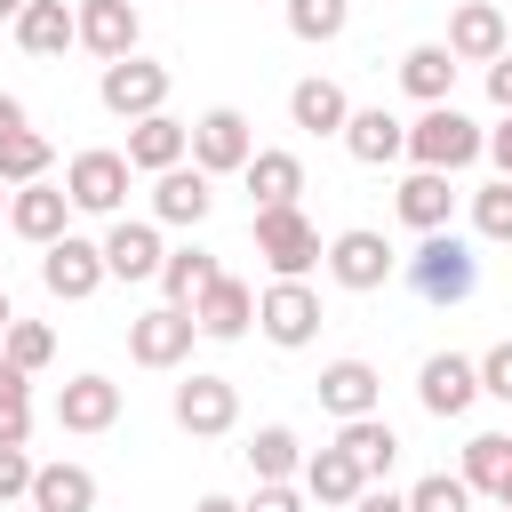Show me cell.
I'll list each match as a JSON object with an SVG mask.
<instances>
[{"label": "cell", "mask_w": 512, "mask_h": 512, "mask_svg": "<svg viewBox=\"0 0 512 512\" xmlns=\"http://www.w3.org/2000/svg\"><path fill=\"white\" fill-rule=\"evenodd\" d=\"M400 280L424 296V304H464L472 288H480V256H472V240L464 232H416V256H400Z\"/></svg>", "instance_id": "1"}, {"label": "cell", "mask_w": 512, "mask_h": 512, "mask_svg": "<svg viewBox=\"0 0 512 512\" xmlns=\"http://www.w3.org/2000/svg\"><path fill=\"white\" fill-rule=\"evenodd\" d=\"M408 160L416 168H472V160H488V128L472 120V112H456V104H424L416 120H408Z\"/></svg>", "instance_id": "2"}, {"label": "cell", "mask_w": 512, "mask_h": 512, "mask_svg": "<svg viewBox=\"0 0 512 512\" xmlns=\"http://www.w3.org/2000/svg\"><path fill=\"white\" fill-rule=\"evenodd\" d=\"M248 240H256V256L272 264V280H312V264H328V248H320V224L288 200V208H256L248 216Z\"/></svg>", "instance_id": "3"}, {"label": "cell", "mask_w": 512, "mask_h": 512, "mask_svg": "<svg viewBox=\"0 0 512 512\" xmlns=\"http://www.w3.org/2000/svg\"><path fill=\"white\" fill-rule=\"evenodd\" d=\"M128 184H136V168H128V152H104V144H88V152H72L64 160V192H72V208L80 216H128Z\"/></svg>", "instance_id": "4"}, {"label": "cell", "mask_w": 512, "mask_h": 512, "mask_svg": "<svg viewBox=\"0 0 512 512\" xmlns=\"http://www.w3.org/2000/svg\"><path fill=\"white\" fill-rule=\"evenodd\" d=\"M168 416H176V432H192V440H224V432L240 424V384L216 376V368H192V376L176 384Z\"/></svg>", "instance_id": "5"}, {"label": "cell", "mask_w": 512, "mask_h": 512, "mask_svg": "<svg viewBox=\"0 0 512 512\" xmlns=\"http://www.w3.org/2000/svg\"><path fill=\"white\" fill-rule=\"evenodd\" d=\"M392 272H400V256H392V240H384L376 224H344V232L328 240V280H336V288L376 296Z\"/></svg>", "instance_id": "6"}, {"label": "cell", "mask_w": 512, "mask_h": 512, "mask_svg": "<svg viewBox=\"0 0 512 512\" xmlns=\"http://www.w3.org/2000/svg\"><path fill=\"white\" fill-rule=\"evenodd\" d=\"M256 336L280 344V352H304V344L320 336V288H312V280H272V288L256 296Z\"/></svg>", "instance_id": "7"}, {"label": "cell", "mask_w": 512, "mask_h": 512, "mask_svg": "<svg viewBox=\"0 0 512 512\" xmlns=\"http://www.w3.org/2000/svg\"><path fill=\"white\" fill-rule=\"evenodd\" d=\"M192 344H200L192 304H152V312L128 320V360H136V368H184Z\"/></svg>", "instance_id": "8"}, {"label": "cell", "mask_w": 512, "mask_h": 512, "mask_svg": "<svg viewBox=\"0 0 512 512\" xmlns=\"http://www.w3.org/2000/svg\"><path fill=\"white\" fill-rule=\"evenodd\" d=\"M96 104H104L112 120L168 112V64H152V56H120V64H104V72H96Z\"/></svg>", "instance_id": "9"}, {"label": "cell", "mask_w": 512, "mask_h": 512, "mask_svg": "<svg viewBox=\"0 0 512 512\" xmlns=\"http://www.w3.org/2000/svg\"><path fill=\"white\" fill-rule=\"evenodd\" d=\"M256 160V128H248V112L240 104H208L200 120H192V168H208V176H240Z\"/></svg>", "instance_id": "10"}, {"label": "cell", "mask_w": 512, "mask_h": 512, "mask_svg": "<svg viewBox=\"0 0 512 512\" xmlns=\"http://www.w3.org/2000/svg\"><path fill=\"white\" fill-rule=\"evenodd\" d=\"M104 280H112V272H104V240L64 232V240H48V248H40V288H48L56 304H88Z\"/></svg>", "instance_id": "11"}, {"label": "cell", "mask_w": 512, "mask_h": 512, "mask_svg": "<svg viewBox=\"0 0 512 512\" xmlns=\"http://www.w3.org/2000/svg\"><path fill=\"white\" fill-rule=\"evenodd\" d=\"M208 208H216V176H208V168L176 160V168H160V176H152V224L200 232V224H208Z\"/></svg>", "instance_id": "12"}, {"label": "cell", "mask_w": 512, "mask_h": 512, "mask_svg": "<svg viewBox=\"0 0 512 512\" xmlns=\"http://www.w3.org/2000/svg\"><path fill=\"white\" fill-rule=\"evenodd\" d=\"M416 400H424V416H464L472 400H480V360L472 352H424V368H416Z\"/></svg>", "instance_id": "13"}, {"label": "cell", "mask_w": 512, "mask_h": 512, "mask_svg": "<svg viewBox=\"0 0 512 512\" xmlns=\"http://www.w3.org/2000/svg\"><path fill=\"white\" fill-rule=\"evenodd\" d=\"M512 48V16L496 0H456L448 8V56L456 64H496Z\"/></svg>", "instance_id": "14"}, {"label": "cell", "mask_w": 512, "mask_h": 512, "mask_svg": "<svg viewBox=\"0 0 512 512\" xmlns=\"http://www.w3.org/2000/svg\"><path fill=\"white\" fill-rule=\"evenodd\" d=\"M72 216H80V208H72V192H64V184H48V176L8 192V232H16V240H32V248L64 240V232H72Z\"/></svg>", "instance_id": "15"}, {"label": "cell", "mask_w": 512, "mask_h": 512, "mask_svg": "<svg viewBox=\"0 0 512 512\" xmlns=\"http://www.w3.org/2000/svg\"><path fill=\"white\" fill-rule=\"evenodd\" d=\"M160 264H168V240H160L152 216H112L104 224V272L112 280H160Z\"/></svg>", "instance_id": "16"}, {"label": "cell", "mask_w": 512, "mask_h": 512, "mask_svg": "<svg viewBox=\"0 0 512 512\" xmlns=\"http://www.w3.org/2000/svg\"><path fill=\"white\" fill-rule=\"evenodd\" d=\"M120 424V384L112 376H72V384H56V432H80V440H96V432H112Z\"/></svg>", "instance_id": "17"}, {"label": "cell", "mask_w": 512, "mask_h": 512, "mask_svg": "<svg viewBox=\"0 0 512 512\" xmlns=\"http://www.w3.org/2000/svg\"><path fill=\"white\" fill-rule=\"evenodd\" d=\"M80 8V48L96 56V64H120V56H136V40H144V16H136V0H72Z\"/></svg>", "instance_id": "18"}, {"label": "cell", "mask_w": 512, "mask_h": 512, "mask_svg": "<svg viewBox=\"0 0 512 512\" xmlns=\"http://www.w3.org/2000/svg\"><path fill=\"white\" fill-rule=\"evenodd\" d=\"M192 320H200V336H208V344H240V336L256 328V288H248V280H232V272H216V280L200 288Z\"/></svg>", "instance_id": "19"}, {"label": "cell", "mask_w": 512, "mask_h": 512, "mask_svg": "<svg viewBox=\"0 0 512 512\" xmlns=\"http://www.w3.org/2000/svg\"><path fill=\"white\" fill-rule=\"evenodd\" d=\"M312 392H320V408H328L336 424H352V416H376V408H384V376H376L368 360H352V352H344V360H328Z\"/></svg>", "instance_id": "20"}, {"label": "cell", "mask_w": 512, "mask_h": 512, "mask_svg": "<svg viewBox=\"0 0 512 512\" xmlns=\"http://www.w3.org/2000/svg\"><path fill=\"white\" fill-rule=\"evenodd\" d=\"M344 152H352L360 168H392V160H408V120L384 112V104H352V120H344Z\"/></svg>", "instance_id": "21"}, {"label": "cell", "mask_w": 512, "mask_h": 512, "mask_svg": "<svg viewBox=\"0 0 512 512\" xmlns=\"http://www.w3.org/2000/svg\"><path fill=\"white\" fill-rule=\"evenodd\" d=\"M176 160H192V120H176V112L128 120V168H136V176H160V168H176Z\"/></svg>", "instance_id": "22"}, {"label": "cell", "mask_w": 512, "mask_h": 512, "mask_svg": "<svg viewBox=\"0 0 512 512\" xmlns=\"http://www.w3.org/2000/svg\"><path fill=\"white\" fill-rule=\"evenodd\" d=\"M392 216H400L408 232H440V224L456 216V184H448V168H408L400 192H392Z\"/></svg>", "instance_id": "23"}, {"label": "cell", "mask_w": 512, "mask_h": 512, "mask_svg": "<svg viewBox=\"0 0 512 512\" xmlns=\"http://www.w3.org/2000/svg\"><path fill=\"white\" fill-rule=\"evenodd\" d=\"M16 48H24V56H64V48H80V8H72V0H24Z\"/></svg>", "instance_id": "24"}, {"label": "cell", "mask_w": 512, "mask_h": 512, "mask_svg": "<svg viewBox=\"0 0 512 512\" xmlns=\"http://www.w3.org/2000/svg\"><path fill=\"white\" fill-rule=\"evenodd\" d=\"M296 480H304L312 504H352V496L368 488V472H360L352 448H336V440H328V448H304V472H296Z\"/></svg>", "instance_id": "25"}, {"label": "cell", "mask_w": 512, "mask_h": 512, "mask_svg": "<svg viewBox=\"0 0 512 512\" xmlns=\"http://www.w3.org/2000/svg\"><path fill=\"white\" fill-rule=\"evenodd\" d=\"M400 88L416 104H456V56H448V40H416L400 56Z\"/></svg>", "instance_id": "26"}, {"label": "cell", "mask_w": 512, "mask_h": 512, "mask_svg": "<svg viewBox=\"0 0 512 512\" xmlns=\"http://www.w3.org/2000/svg\"><path fill=\"white\" fill-rule=\"evenodd\" d=\"M288 120H296L304 136H344L352 96H344L336 80H320V72H312V80H296V88H288Z\"/></svg>", "instance_id": "27"}, {"label": "cell", "mask_w": 512, "mask_h": 512, "mask_svg": "<svg viewBox=\"0 0 512 512\" xmlns=\"http://www.w3.org/2000/svg\"><path fill=\"white\" fill-rule=\"evenodd\" d=\"M240 184H248V200H256V208H288V200L304 192V160H296V152H280V144H256V160L240 168Z\"/></svg>", "instance_id": "28"}, {"label": "cell", "mask_w": 512, "mask_h": 512, "mask_svg": "<svg viewBox=\"0 0 512 512\" xmlns=\"http://www.w3.org/2000/svg\"><path fill=\"white\" fill-rule=\"evenodd\" d=\"M32 512H96V472L72 464V456L40 464L32 472Z\"/></svg>", "instance_id": "29"}, {"label": "cell", "mask_w": 512, "mask_h": 512, "mask_svg": "<svg viewBox=\"0 0 512 512\" xmlns=\"http://www.w3.org/2000/svg\"><path fill=\"white\" fill-rule=\"evenodd\" d=\"M216 272H224L216 248H200V240L168 248V264H160V304H200V288H208Z\"/></svg>", "instance_id": "30"}, {"label": "cell", "mask_w": 512, "mask_h": 512, "mask_svg": "<svg viewBox=\"0 0 512 512\" xmlns=\"http://www.w3.org/2000/svg\"><path fill=\"white\" fill-rule=\"evenodd\" d=\"M336 448H352V464H360L368 480H384V472H392V456H400V432H392V424H384V408H376V416L336 424Z\"/></svg>", "instance_id": "31"}, {"label": "cell", "mask_w": 512, "mask_h": 512, "mask_svg": "<svg viewBox=\"0 0 512 512\" xmlns=\"http://www.w3.org/2000/svg\"><path fill=\"white\" fill-rule=\"evenodd\" d=\"M240 456H248V472H256V480H296V472H304V440H296L288 424H256Z\"/></svg>", "instance_id": "32"}, {"label": "cell", "mask_w": 512, "mask_h": 512, "mask_svg": "<svg viewBox=\"0 0 512 512\" xmlns=\"http://www.w3.org/2000/svg\"><path fill=\"white\" fill-rule=\"evenodd\" d=\"M456 472L472 480V496H504V480H512V432H472Z\"/></svg>", "instance_id": "33"}, {"label": "cell", "mask_w": 512, "mask_h": 512, "mask_svg": "<svg viewBox=\"0 0 512 512\" xmlns=\"http://www.w3.org/2000/svg\"><path fill=\"white\" fill-rule=\"evenodd\" d=\"M280 16H288V32H296L304 48H328V40H344L352 0H280Z\"/></svg>", "instance_id": "34"}, {"label": "cell", "mask_w": 512, "mask_h": 512, "mask_svg": "<svg viewBox=\"0 0 512 512\" xmlns=\"http://www.w3.org/2000/svg\"><path fill=\"white\" fill-rule=\"evenodd\" d=\"M472 240L512 248V176H488V184L472 192Z\"/></svg>", "instance_id": "35"}, {"label": "cell", "mask_w": 512, "mask_h": 512, "mask_svg": "<svg viewBox=\"0 0 512 512\" xmlns=\"http://www.w3.org/2000/svg\"><path fill=\"white\" fill-rule=\"evenodd\" d=\"M48 160H56V144H48L40 128H16V136L0 144V184H40Z\"/></svg>", "instance_id": "36"}, {"label": "cell", "mask_w": 512, "mask_h": 512, "mask_svg": "<svg viewBox=\"0 0 512 512\" xmlns=\"http://www.w3.org/2000/svg\"><path fill=\"white\" fill-rule=\"evenodd\" d=\"M408 512H472V480L464 472H424L408 488Z\"/></svg>", "instance_id": "37"}, {"label": "cell", "mask_w": 512, "mask_h": 512, "mask_svg": "<svg viewBox=\"0 0 512 512\" xmlns=\"http://www.w3.org/2000/svg\"><path fill=\"white\" fill-rule=\"evenodd\" d=\"M0 352H8L16 368H32V376H40V368L56 360V328H48V320H16V328L0 336Z\"/></svg>", "instance_id": "38"}, {"label": "cell", "mask_w": 512, "mask_h": 512, "mask_svg": "<svg viewBox=\"0 0 512 512\" xmlns=\"http://www.w3.org/2000/svg\"><path fill=\"white\" fill-rule=\"evenodd\" d=\"M480 392H488V400H504V408H512V336H496V344H488V352H480Z\"/></svg>", "instance_id": "39"}, {"label": "cell", "mask_w": 512, "mask_h": 512, "mask_svg": "<svg viewBox=\"0 0 512 512\" xmlns=\"http://www.w3.org/2000/svg\"><path fill=\"white\" fill-rule=\"evenodd\" d=\"M304 504H312V496H304V488H296V480H256V488H248V504H240V512H304Z\"/></svg>", "instance_id": "40"}, {"label": "cell", "mask_w": 512, "mask_h": 512, "mask_svg": "<svg viewBox=\"0 0 512 512\" xmlns=\"http://www.w3.org/2000/svg\"><path fill=\"white\" fill-rule=\"evenodd\" d=\"M32 472H40V464H32L24 448H0V504H8V496H32Z\"/></svg>", "instance_id": "41"}, {"label": "cell", "mask_w": 512, "mask_h": 512, "mask_svg": "<svg viewBox=\"0 0 512 512\" xmlns=\"http://www.w3.org/2000/svg\"><path fill=\"white\" fill-rule=\"evenodd\" d=\"M0 408H32V368H16L0 352Z\"/></svg>", "instance_id": "42"}, {"label": "cell", "mask_w": 512, "mask_h": 512, "mask_svg": "<svg viewBox=\"0 0 512 512\" xmlns=\"http://www.w3.org/2000/svg\"><path fill=\"white\" fill-rule=\"evenodd\" d=\"M344 512H408V488H384V480H368V488H360Z\"/></svg>", "instance_id": "43"}, {"label": "cell", "mask_w": 512, "mask_h": 512, "mask_svg": "<svg viewBox=\"0 0 512 512\" xmlns=\"http://www.w3.org/2000/svg\"><path fill=\"white\" fill-rule=\"evenodd\" d=\"M480 72H488V104H496V112H512V48H504L496 64H480Z\"/></svg>", "instance_id": "44"}, {"label": "cell", "mask_w": 512, "mask_h": 512, "mask_svg": "<svg viewBox=\"0 0 512 512\" xmlns=\"http://www.w3.org/2000/svg\"><path fill=\"white\" fill-rule=\"evenodd\" d=\"M32 440V408H0V448H24Z\"/></svg>", "instance_id": "45"}, {"label": "cell", "mask_w": 512, "mask_h": 512, "mask_svg": "<svg viewBox=\"0 0 512 512\" xmlns=\"http://www.w3.org/2000/svg\"><path fill=\"white\" fill-rule=\"evenodd\" d=\"M488 160H496V176H512V112L488 128Z\"/></svg>", "instance_id": "46"}, {"label": "cell", "mask_w": 512, "mask_h": 512, "mask_svg": "<svg viewBox=\"0 0 512 512\" xmlns=\"http://www.w3.org/2000/svg\"><path fill=\"white\" fill-rule=\"evenodd\" d=\"M16 128H32V112H24V96H8V88H0V144H8Z\"/></svg>", "instance_id": "47"}, {"label": "cell", "mask_w": 512, "mask_h": 512, "mask_svg": "<svg viewBox=\"0 0 512 512\" xmlns=\"http://www.w3.org/2000/svg\"><path fill=\"white\" fill-rule=\"evenodd\" d=\"M192 512H240V496H200Z\"/></svg>", "instance_id": "48"}, {"label": "cell", "mask_w": 512, "mask_h": 512, "mask_svg": "<svg viewBox=\"0 0 512 512\" xmlns=\"http://www.w3.org/2000/svg\"><path fill=\"white\" fill-rule=\"evenodd\" d=\"M8 328H16V304H8V288H0V336H8Z\"/></svg>", "instance_id": "49"}, {"label": "cell", "mask_w": 512, "mask_h": 512, "mask_svg": "<svg viewBox=\"0 0 512 512\" xmlns=\"http://www.w3.org/2000/svg\"><path fill=\"white\" fill-rule=\"evenodd\" d=\"M16 16H24V0H0V24H16Z\"/></svg>", "instance_id": "50"}, {"label": "cell", "mask_w": 512, "mask_h": 512, "mask_svg": "<svg viewBox=\"0 0 512 512\" xmlns=\"http://www.w3.org/2000/svg\"><path fill=\"white\" fill-rule=\"evenodd\" d=\"M8 192H16V184H0V216H8Z\"/></svg>", "instance_id": "51"}, {"label": "cell", "mask_w": 512, "mask_h": 512, "mask_svg": "<svg viewBox=\"0 0 512 512\" xmlns=\"http://www.w3.org/2000/svg\"><path fill=\"white\" fill-rule=\"evenodd\" d=\"M496 504H504V512H512V480H504V496H496Z\"/></svg>", "instance_id": "52"}, {"label": "cell", "mask_w": 512, "mask_h": 512, "mask_svg": "<svg viewBox=\"0 0 512 512\" xmlns=\"http://www.w3.org/2000/svg\"><path fill=\"white\" fill-rule=\"evenodd\" d=\"M496 512H504V504H496Z\"/></svg>", "instance_id": "53"}]
</instances>
